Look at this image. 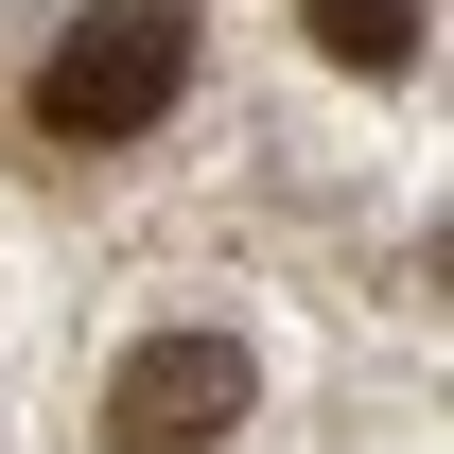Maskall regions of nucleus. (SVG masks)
<instances>
[{"label":"nucleus","mask_w":454,"mask_h":454,"mask_svg":"<svg viewBox=\"0 0 454 454\" xmlns=\"http://www.w3.org/2000/svg\"><path fill=\"white\" fill-rule=\"evenodd\" d=\"M245 437V333H140L106 385V454H210Z\"/></svg>","instance_id":"f03ea898"},{"label":"nucleus","mask_w":454,"mask_h":454,"mask_svg":"<svg viewBox=\"0 0 454 454\" xmlns=\"http://www.w3.org/2000/svg\"><path fill=\"white\" fill-rule=\"evenodd\" d=\"M192 88V0H106L35 53V122L53 140H140V122Z\"/></svg>","instance_id":"f257e3e1"},{"label":"nucleus","mask_w":454,"mask_h":454,"mask_svg":"<svg viewBox=\"0 0 454 454\" xmlns=\"http://www.w3.org/2000/svg\"><path fill=\"white\" fill-rule=\"evenodd\" d=\"M333 70H419V0H297Z\"/></svg>","instance_id":"7ed1b4c3"}]
</instances>
